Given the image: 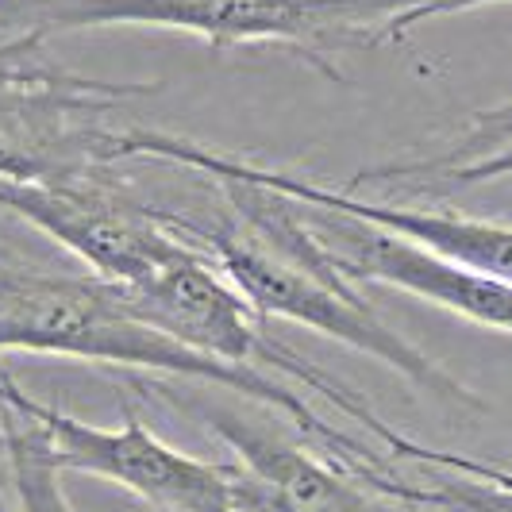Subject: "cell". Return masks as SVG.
I'll use <instances>...</instances> for the list:
<instances>
[{
	"label": "cell",
	"instance_id": "obj_9",
	"mask_svg": "<svg viewBox=\"0 0 512 512\" xmlns=\"http://www.w3.org/2000/svg\"><path fill=\"white\" fill-rule=\"evenodd\" d=\"M231 166L251 181H262L278 193H289L293 201H301L308 208H324V212H339V216H351L359 224L370 228L393 231L409 243H420L436 255L462 262L478 274L489 278H501L512 282V228L509 224H497V220H478V216H462L451 208H405V205H378V201H362L351 197L343 189L332 185H320L312 178H297V174H285V170H266L255 166L247 158H235L231 154Z\"/></svg>",
	"mask_w": 512,
	"mask_h": 512
},
{
	"label": "cell",
	"instance_id": "obj_6",
	"mask_svg": "<svg viewBox=\"0 0 512 512\" xmlns=\"http://www.w3.org/2000/svg\"><path fill=\"white\" fill-rule=\"evenodd\" d=\"M0 409L31 420L47 436L58 470L104 478L162 512H239L228 462H205L170 447L143 424L131 401L124 405L120 428H97L35 401L0 366Z\"/></svg>",
	"mask_w": 512,
	"mask_h": 512
},
{
	"label": "cell",
	"instance_id": "obj_14",
	"mask_svg": "<svg viewBox=\"0 0 512 512\" xmlns=\"http://www.w3.org/2000/svg\"><path fill=\"white\" fill-rule=\"evenodd\" d=\"M509 174H512V147H505V151L489 154V158L466 166V170H455L451 178L443 181L447 185H478V181H497V178H509Z\"/></svg>",
	"mask_w": 512,
	"mask_h": 512
},
{
	"label": "cell",
	"instance_id": "obj_12",
	"mask_svg": "<svg viewBox=\"0 0 512 512\" xmlns=\"http://www.w3.org/2000/svg\"><path fill=\"white\" fill-rule=\"evenodd\" d=\"M512 147V101L486 108L478 116H470V124L459 139L436 158H409V162H389V166H374L355 174L359 181H443L451 178L455 170H466L474 162H482L489 154Z\"/></svg>",
	"mask_w": 512,
	"mask_h": 512
},
{
	"label": "cell",
	"instance_id": "obj_4",
	"mask_svg": "<svg viewBox=\"0 0 512 512\" xmlns=\"http://www.w3.org/2000/svg\"><path fill=\"white\" fill-rule=\"evenodd\" d=\"M43 35L0 39V181L54 185L124 162V104L162 85L74 74L43 51Z\"/></svg>",
	"mask_w": 512,
	"mask_h": 512
},
{
	"label": "cell",
	"instance_id": "obj_1",
	"mask_svg": "<svg viewBox=\"0 0 512 512\" xmlns=\"http://www.w3.org/2000/svg\"><path fill=\"white\" fill-rule=\"evenodd\" d=\"M124 154L189 166L216 181V189L224 193V216L216 224L185 220V228L216 258V266L228 274V282L247 297V305L258 316H278L308 332L328 335L335 343H347L451 409L482 416L493 412L486 397L451 378L436 359H428L416 343H409L374 312L359 282L343 270L328 239L312 224L308 205L262 181L243 178L231 166V154L166 131L131 128Z\"/></svg>",
	"mask_w": 512,
	"mask_h": 512
},
{
	"label": "cell",
	"instance_id": "obj_11",
	"mask_svg": "<svg viewBox=\"0 0 512 512\" xmlns=\"http://www.w3.org/2000/svg\"><path fill=\"white\" fill-rule=\"evenodd\" d=\"M0 432L8 443V489L16 493L20 512H77L62 493V470L51 455L47 436L16 412H0ZM0 512H12L0 493Z\"/></svg>",
	"mask_w": 512,
	"mask_h": 512
},
{
	"label": "cell",
	"instance_id": "obj_5",
	"mask_svg": "<svg viewBox=\"0 0 512 512\" xmlns=\"http://www.w3.org/2000/svg\"><path fill=\"white\" fill-rule=\"evenodd\" d=\"M0 208L51 235L97 282L120 293L151 282L197 243L181 216L147 205L128 185L108 178V170L54 185L0 181Z\"/></svg>",
	"mask_w": 512,
	"mask_h": 512
},
{
	"label": "cell",
	"instance_id": "obj_8",
	"mask_svg": "<svg viewBox=\"0 0 512 512\" xmlns=\"http://www.w3.org/2000/svg\"><path fill=\"white\" fill-rule=\"evenodd\" d=\"M308 216L355 282H378L389 289H401V293H412L428 305L455 312L478 328L512 335V282L478 274V270L451 262V258L420 247V243H409L393 231L359 224V220L339 216V212L308 208Z\"/></svg>",
	"mask_w": 512,
	"mask_h": 512
},
{
	"label": "cell",
	"instance_id": "obj_7",
	"mask_svg": "<svg viewBox=\"0 0 512 512\" xmlns=\"http://www.w3.org/2000/svg\"><path fill=\"white\" fill-rule=\"evenodd\" d=\"M205 424L235 455L228 470L239 512H412L343 462L320 459L243 412L205 409Z\"/></svg>",
	"mask_w": 512,
	"mask_h": 512
},
{
	"label": "cell",
	"instance_id": "obj_10",
	"mask_svg": "<svg viewBox=\"0 0 512 512\" xmlns=\"http://www.w3.org/2000/svg\"><path fill=\"white\" fill-rule=\"evenodd\" d=\"M389 459L416 462L428 470L424 482H409L401 474H393L382 459L366 455V459L343 462L347 470H355L366 486L378 493L409 505L412 512H512V470L489 466V462L466 459L455 451H436L424 447L416 439L401 436L397 428L382 439Z\"/></svg>",
	"mask_w": 512,
	"mask_h": 512
},
{
	"label": "cell",
	"instance_id": "obj_3",
	"mask_svg": "<svg viewBox=\"0 0 512 512\" xmlns=\"http://www.w3.org/2000/svg\"><path fill=\"white\" fill-rule=\"evenodd\" d=\"M397 12L401 0H0V27L43 39L77 27H166L201 35L220 51L278 43L339 81L335 58L378 47Z\"/></svg>",
	"mask_w": 512,
	"mask_h": 512
},
{
	"label": "cell",
	"instance_id": "obj_13",
	"mask_svg": "<svg viewBox=\"0 0 512 512\" xmlns=\"http://www.w3.org/2000/svg\"><path fill=\"white\" fill-rule=\"evenodd\" d=\"M489 4H509V0H401V12L385 24L382 43H405L412 27L439 20V16H455V12H474Z\"/></svg>",
	"mask_w": 512,
	"mask_h": 512
},
{
	"label": "cell",
	"instance_id": "obj_2",
	"mask_svg": "<svg viewBox=\"0 0 512 512\" xmlns=\"http://www.w3.org/2000/svg\"><path fill=\"white\" fill-rule=\"evenodd\" d=\"M0 351H31V355H62V359L97 362V366H128L151 370L189 382L224 385L239 397L262 401L285 412L305 436L320 439L332 459L366 451L355 436L335 432L320 420L305 397L258 366H235L154 328L120 297V289L97 282L93 274H51L27 266H0Z\"/></svg>",
	"mask_w": 512,
	"mask_h": 512
}]
</instances>
